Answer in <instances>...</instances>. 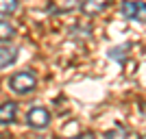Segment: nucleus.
<instances>
[{"instance_id": "1", "label": "nucleus", "mask_w": 146, "mask_h": 139, "mask_svg": "<svg viewBox=\"0 0 146 139\" xmlns=\"http://www.w3.org/2000/svg\"><path fill=\"white\" fill-rule=\"evenodd\" d=\"M35 85H37V78H35V74L29 72V70H22V72L13 74L11 78H9V89L13 94H20V96L31 94V91L35 89Z\"/></svg>"}, {"instance_id": "7", "label": "nucleus", "mask_w": 146, "mask_h": 139, "mask_svg": "<svg viewBox=\"0 0 146 139\" xmlns=\"http://www.w3.org/2000/svg\"><path fill=\"white\" fill-rule=\"evenodd\" d=\"M20 2L18 0H0V15H11L18 11Z\"/></svg>"}, {"instance_id": "6", "label": "nucleus", "mask_w": 146, "mask_h": 139, "mask_svg": "<svg viewBox=\"0 0 146 139\" xmlns=\"http://www.w3.org/2000/svg\"><path fill=\"white\" fill-rule=\"evenodd\" d=\"M15 59H18V48H11V46H2L0 48V70L15 63Z\"/></svg>"}, {"instance_id": "3", "label": "nucleus", "mask_w": 146, "mask_h": 139, "mask_svg": "<svg viewBox=\"0 0 146 139\" xmlns=\"http://www.w3.org/2000/svg\"><path fill=\"white\" fill-rule=\"evenodd\" d=\"M26 124L31 128H46L50 124V113L44 107H35V109H31L29 115H26Z\"/></svg>"}, {"instance_id": "9", "label": "nucleus", "mask_w": 146, "mask_h": 139, "mask_svg": "<svg viewBox=\"0 0 146 139\" xmlns=\"http://www.w3.org/2000/svg\"><path fill=\"white\" fill-rule=\"evenodd\" d=\"M13 35H15V28L9 22L0 20V42H9V39H13Z\"/></svg>"}, {"instance_id": "2", "label": "nucleus", "mask_w": 146, "mask_h": 139, "mask_svg": "<svg viewBox=\"0 0 146 139\" xmlns=\"http://www.w3.org/2000/svg\"><path fill=\"white\" fill-rule=\"evenodd\" d=\"M122 15L133 22H146V2L142 0H124L120 7Z\"/></svg>"}, {"instance_id": "5", "label": "nucleus", "mask_w": 146, "mask_h": 139, "mask_svg": "<svg viewBox=\"0 0 146 139\" xmlns=\"http://www.w3.org/2000/svg\"><path fill=\"white\" fill-rule=\"evenodd\" d=\"M18 115V104L15 102H2L0 104V124H11Z\"/></svg>"}, {"instance_id": "8", "label": "nucleus", "mask_w": 146, "mask_h": 139, "mask_svg": "<svg viewBox=\"0 0 146 139\" xmlns=\"http://www.w3.org/2000/svg\"><path fill=\"white\" fill-rule=\"evenodd\" d=\"M103 139H129V130L124 126H116V128H111V130H107L103 135Z\"/></svg>"}, {"instance_id": "4", "label": "nucleus", "mask_w": 146, "mask_h": 139, "mask_svg": "<svg viewBox=\"0 0 146 139\" xmlns=\"http://www.w3.org/2000/svg\"><path fill=\"white\" fill-rule=\"evenodd\" d=\"M109 7V0H83L81 2V11L85 15H98Z\"/></svg>"}, {"instance_id": "10", "label": "nucleus", "mask_w": 146, "mask_h": 139, "mask_svg": "<svg viewBox=\"0 0 146 139\" xmlns=\"http://www.w3.org/2000/svg\"><path fill=\"white\" fill-rule=\"evenodd\" d=\"M70 139H92V137L87 135V137H70Z\"/></svg>"}]
</instances>
